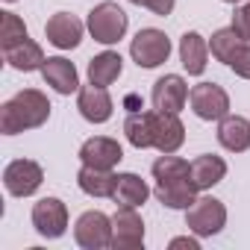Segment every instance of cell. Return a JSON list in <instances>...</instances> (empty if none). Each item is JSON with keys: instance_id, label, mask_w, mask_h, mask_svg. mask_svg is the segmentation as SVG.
<instances>
[{"instance_id": "cell-1", "label": "cell", "mask_w": 250, "mask_h": 250, "mask_svg": "<svg viewBox=\"0 0 250 250\" xmlns=\"http://www.w3.org/2000/svg\"><path fill=\"white\" fill-rule=\"evenodd\" d=\"M50 118V100L39 88H24L0 106V133L18 136L24 130H39Z\"/></svg>"}, {"instance_id": "cell-2", "label": "cell", "mask_w": 250, "mask_h": 250, "mask_svg": "<svg viewBox=\"0 0 250 250\" xmlns=\"http://www.w3.org/2000/svg\"><path fill=\"white\" fill-rule=\"evenodd\" d=\"M85 27H88V33H91L94 42H100V44H118L124 36H127L130 18H127V12H124L118 3L103 0V3H97L88 12Z\"/></svg>"}, {"instance_id": "cell-3", "label": "cell", "mask_w": 250, "mask_h": 250, "mask_svg": "<svg viewBox=\"0 0 250 250\" xmlns=\"http://www.w3.org/2000/svg\"><path fill=\"white\" fill-rule=\"evenodd\" d=\"M186 227L200 238H212L227 227V206L218 197H197L186 209Z\"/></svg>"}, {"instance_id": "cell-4", "label": "cell", "mask_w": 250, "mask_h": 250, "mask_svg": "<svg viewBox=\"0 0 250 250\" xmlns=\"http://www.w3.org/2000/svg\"><path fill=\"white\" fill-rule=\"evenodd\" d=\"M130 56L139 68H147V71L159 68L171 56V39L156 27H145V30L136 33V39L130 44Z\"/></svg>"}, {"instance_id": "cell-5", "label": "cell", "mask_w": 250, "mask_h": 250, "mask_svg": "<svg viewBox=\"0 0 250 250\" xmlns=\"http://www.w3.org/2000/svg\"><path fill=\"white\" fill-rule=\"evenodd\" d=\"M74 241L85 250H106L112 247V218L100 209L83 212L74 224Z\"/></svg>"}, {"instance_id": "cell-6", "label": "cell", "mask_w": 250, "mask_h": 250, "mask_svg": "<svg viewBox=\"0 0 250 250\" xmlns=\"http://www.w3.org/2000/svg\"><path fill=\"white\" fill-rule=\"evenodd\" d=\"M188 103L200 121H221L229 115V94L218 83H197L188 94Z\"/></svg>"}, {"instance_id": "cell-7", "label": "cell", "mask_w": 250, "mask_h": 250, "mask_svg": "<svg viewBox=\"0 0 250 250\" xmlns=\"http://www.w3.org/2000/svg\"><path fill=\"white\" fill-rule=\"evenodd\" d=\"M42 183H44V171L33 159H15L3 168V186L12 197H30L42 188Z\"/></svg>"}, {"instance_id": "cell-8", "label": "cell", "mask_w": 250, "mask_h": 250, "mask_svg": "<svg viewBox=\"0 0 250 250\" xmlns=\"http://www.w3.org/2000/svg\"><path fill=\"white\" fill-rule=\"evenodd\" d=\"M145 244V221L136 206H118L112 215V247L115 250H136Z\"/></svg>"}, {"instance_id": "cell-9", "label": "cell", "mask_w": 250, "mask_h": 250, "mask_svg": "<svg viewBox=\"0 0 250 250\" xmlns=\"http://www.w3.org/2000/svg\"><path fill=\"white\" fill-rule=\"evenodd\" d=\"M33 227L42 238H59L68 229V206L59 197H42L33 206Z\"/></svg>"}, {"instance_id": "cell-10", "label": "cell", "mask_w": 250, "mask_h": 250, "mask_svg": "<svg viewBox=\"0 0 250 250\" xmlns=\"http://www.w3.org/2000/svg\"><path fill=\"white\" fill-rule=\"evenodd\" d=\"M188 83L180 77V74H165L153 83V91H150V100H153V109L159 112H174L180 115L183 106L188 103Z\"/></svg>"}, {"instance_id": "cell-11", "label": "cell", "mask_w": 250, "mask_h": 250, "mask_svg": "<svg viewBox=\"0 0 250 250\" xmlns=\"http://www.w3.org/2000/svg\"><path fill=\"white\" fill-rule=\"evenodd\" d=\"M83 30H85L83 21H80L77 15H71V12H56V15H50L47 24H44L47 42H50L53 47H59V50H74V47H80Z\"/></svg>"}, {"instance_id": "cell-12", "label": "cell", "mask_w": 250, "mask_h": 250, "mask_svg": "<svg viewBox=\"0 0 250 250\" xmlns=\"http://www.w3.org/2000/svg\"><path fill=\"white\" fill-rule=\"evenodd\" d=\"M77 109L88 124H106L112 118L115 103L103 85L88 83V85H80V91H77Z\"/></svg>"}, {"instance_id": "cell-13", "label": "cell", "mask_w": 250, "mask_h": 250, "mask_svg": "<svg viewBox=\"0 0 250 250\" xmlns=\"http://www.w3.org/2000/svg\"><path fill=\"white\" fill-rule=\"evenodd\" d=\"M186 142V127L174 112H153V147L159 153H177Z\"/></svg>"}, {"instance_id": "cell-14", "label": "cell", "mask_w": 250, "mask_h": 250, "mask_svg": "<svg viewBox=\"0 0 250 250\" xmlns=\"http://www.w3.org/2000/svg\"><path fill=\"white\" fill-rule=\"evenodd\" d=\"M124 159V147L109 139V136H91L88 142H83L80 147V162L83 165H91V168H106L112 171L118 162Z\"/></svg>"}, {"instance_id": "cell-15", "label": "cell", "mask_w": 250, "mask_h": 250, "mask_svg": "<svg viewBox=\"0 0 250 250\" xmlns=\"http://www.w3.org/2000/svg\"><path fill=\"white\" fill-rule=\"evenodd\" d=\"M42 77H44V83H47L53 91H59V94H74V91H80V74H77L74 62L65 59V56H47V62H44V68H42Z\"/></svg>"}, {"instance_id": "cell-16", "label": "cell", "mask_w": 250, "mask_h": 250, "mask_svg": "<svg viewBox=\"0 0 250 250\" xmlns=\"http://www.w3.org/2000/svg\"><path fill=\"white\" fill-rule=\"evenodd\" d=\"M218 142L229 153L250 150V121L244 115H224L218 121Z\"/></svg>"}, {"instance_id": "cell-17", "label": "cell", "mask_w": 250, "mask_h": 250, "mask_svg": "<svg viewBox=\"0 0 250 250\" xmlns=\"http://www.w3.org/2000/svg\"><path fill=\"white\" fill-rule=\"evenodd\" d=\"M3 59H6V65L9 68H15V71H24V74H30V71H42L44 68V50H42V44L39 42H33L30 36L27 39H21L18 44H9V47H3Z\"/></svg>"}, {"instance_id": "cell-18", "label": "cell", "mask_w": 250, "mask_h": 250, "mask_svg": "<svg viewBox=\"0 0 250 250\" xmlns=\"http://www.w3.org/2000/svg\"><path fill=\"white\" fill-rule=\"evenodd\" d=\"M180 62L188 71V77H200L209 65V42L200 33H186L180 39Z\"/></svg>"}, {"instance_id": "cell-19", "label": "cell", "mask_w": 250, "mask_h": 250, "mask_svg": "<svg viewBox=\"0 0 250 250\" xmlns=\"http://www.w3.org/2000/svg\"><path fill=\"white\" fill-rule=\"evenodd\" d=\"M156 200L168 209H188L197 200V186L191 180H174V183H156L153 188Z\"/></svg>"}, {"instance_id": "cell-20", "label": "cell", "mask_w": 250, "mask_h": 250, "mask_svg": "<svg viewBox=\"0 0 250 250\" xmlns=\"http://www.w3.org/2000/svg\"><path fill=\"white\" fill-rule=\"evenodd\" d=\"M227 177V162L215 153H203L191 162V183L197 186V191H206L212 186H218Z\"/></svg>"}, {"instance_id": "cell-21", "label": "cell", "mask_w": 250, "mask_h": 250, "mask_svg": "<svg viewBox=\"0 0 250 250\" xmlns=\"http://www.w3.org/2000/svg\"><path fill=\"white\" fill-rule=\"evenodd\" d=\"M115 180H118V174H112L106 168H91V165H83L77 174V186L88 197H112Z\"/></svg>"}, {"instance_id": "cell-22", "label": "cell", "mask_w": 250, "mask_h": 250, "mask_svg": "<svg viewBox=\"0 0 250 250\" xmlns=\"http://www.w3.org/2000/svg\"><path fill=\"white\" fill-rule=\"evenodd\" d=\"M147 197H150V188L139 174H118L115 191H112V200L118 206H136L139 209Z\"/></svg>"}, {"instance_id": "cell-23", "label": "cell", "mask_w": 250, "mask_h": 250, "mask_svg": "<svg viewBox=\"0 0 250 250\" xmlns=\"http://www.w3.org/2000/svg\"><path fill=\"white\" fill-rule=\"evenodd\" d=\"M121 71H124V59H121V53H115V50H103V53H97V56L88 62V83L109 88V85L121 77Z\"/></svg>"}, {"instance_id": "cell-24", "label": "cell", "mask_w": 250, "mask_h": 250, "mask_svg": "<svg viewBox=\"0 0 250 250\" xmlns=\"http://www.w3.org/2000/svg\"><path fill=\"white\" fill-rule=\"evenodd\" d=\"M124 133L136 150L153 147V112H130L124 121Z\"/></svg>"}, {"instance_id": "cell-25", "label": "cell", "mask_w": 250, "mask_h": 250, "mask_svg": "<svg viewBox=\"0 0 250 250\" xmlns=\"http://www.w3.org/2000/svg\"><path fill=\"white\" fill-rule=\"evenodd\" d=\"M153 177L156 183H174V180H191V162L174 156V153H162L153 162Z\"/></svg>"}, {"instance_id": "cell-26", "label": "cell", "mask_w": 250, "mask_h": 250, "mask_svg": "<svg viewBox=\"0 0 250 250\" xmlns=\"http://www.w3.org/2000/svg\"><path fill=\"white\" fill-rule=\"evenodd\" d=\"M238 42H244L232 27H221V30H215L212 33V42H209V53L218 59V62H224L227 65V59H229V53L238 47Z\"/></svg>"}, {"instance_id": "cell-27", "label": "cell", "mask_w": 250, "mask_h": 250, "mask_svg": "<svg viewBox=\"0 0 250 250\" xmlns=\"http://www.w3.org/2000/svg\"><path fill=\"white\" fill-rule=\"evenodd\" d=\"M0 47H9V44H18L21 39H27V24L15 15V12H0Z\"/></svg>"}, {"instance_id": "cell-28", "label": "cell", "mask_w": 250, "mask_h": 250, "mask_svg": "<svg viewBox=\"0 0 250 250\" xmlns=\"http://www.w3.org/2000/svg\"><path fill=\"white\" fill-rule=\"evenodd\" d=\"M227 68L241 77V80H250V42H238V47L229 53L227 59Z\"/></svg>"}, {"instance_id": "cell-29", "label": "cell", "mask_w": 250, "mask_h": 250, "mask_svg": "<svg viewBox=\"0 0 250 250\" xmlns=\"http://www.w3.org/2000/svg\"><path fill=\"white\" fill-rule=\"evenodd\" d=\"M244 42H250V0H247V3H241L235 12H232V24H229Z\"/></svg>"}, {"instance_id": "cell-30", "label": "cell", "mask_w": 250, "mask_h": 250, "mask_svg": "<svg viewBox=\"0 0 250 250\" xmlns=\"http://www.w3.org/2000/svg\"><path fill=\"white\" fill-rule=\"evenodd\" d=\"M145 9H150L153 15H159V18H168L171 12H174V6H177V0H145L142 3Z\"/></svg>"}, {"instance_id": "cell-31", "label": "cell", "mask_w": 250, "mask_h": 250, "mask_svg": "<svg viewBox=\"0 0 250 250\" xmlns=\"http://www.w3.org/2000/svg\"><path fill=\"white\" fill-rule=\"evenodd\" d=\"M177 247H188V250H200V241L191 238V235H180V238H171V250Z\"/></svg>"}, {"instance_id": "cell-32", "label": "cell", "mask_w": 250, "mask_h": 250, "mask_svg": "<svg viewBox=\"0 0 250 250\" xmlns=\"http://www.w3.org/2000/svg\"><path fill=\"white\" fill-rule=\"evenodd\" d=\"M130 3H136V6H142V3H145V0H130Z\"/></svg>"}, {"instance_id": "cell-33", "label": "cell", "mask_w": 250, "mask_h": 250, "mask_svg": "<svg viewBox=\"0 0 250 250\" xmlns=\"http://www.w3.org/2000/svg\"><path fill=\"white\" fill-rule=\"evenodd\" d=\"M224 3H241V0H224Z\"/></svg>"}, {"instance_id": "cell-34", "label": "cell", "mask_w": 250, "mask_h": 250, "mask_svg": "<svg viewBox=\"0 0 250 250\" xmlns=\"http://www.w3.org/2000/svg\"><path fill=\"white\" fill-rule=\"evenodd\" d=\"M6 3H15V0H6Z\"/></svg>"}]
</instances>
